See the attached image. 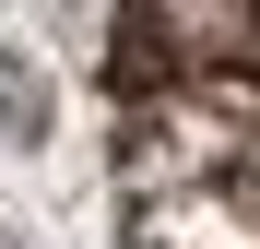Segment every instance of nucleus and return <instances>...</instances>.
Instances as JSON below:
<instances>
[{
	"label": "nucleus",
	"instance_id": "nucleus-1",
	"mask_svg": "<svg viewBox=\"0 0 260 249\" xmlns=\"http://www.w3.org/2000/svg\"><path fill=\"white\" fill-rule=\"evenodd\" d=\"M118 237L260 249V0H118Z\"/></svg>",
	"mask_w": 260,
	"mask_h": 249
},
{
	"label": "nucleus",
	"instance_id": "nucleus-2",
	"mask_svg": "<svg viewBox=\"0 0 260 249\" xmlns=\"http://www.w3.org/2000/svg\"><path fill=\"white\" fill-rule=\"evenodd\" d=\"M36 131H48V95H36V83H24V60L0 48V143H36Z\"/></svg>",
	"mask_w": 260,
	"mask_h": 249
}]
</instances>
